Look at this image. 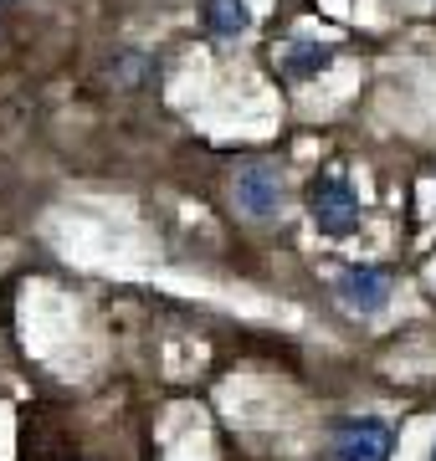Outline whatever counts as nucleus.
Listing matches in <instances>:
<instances>
[{
    "mask_svg": "<svg viewBox=\"0 0 436 461\" xmlns=\"http://www.w3.org/2000/svg\"><path fill=\"white\" fill-rule=\"evenodd\" d=\"M236 205L252 215V221H272V215H283V205H287V175H283V165H272V159H247V165L236 169Z\"/></svg>",
    "mask_w": 436,
    "mask_h": 461,
    "instance_id": "f03ea898",
    "label": "nucleus"
},
{
    "mask_svg": "<svg viewBox=\"0 0 436 461\" xmlns=\"http://www.w3.org/2000/svg\"><path fill=\"white\" fill-rule=\"evenodd\" d=\"M334 62V47H319V41H298V47H287L283 67H287V77H319L323 67Z\"/></svg>",
    "mask_w": 436,
    "mask_h": 461,
    "instance_id": "423d86ee",
    "label": "nucleus"
},
{
    "mask_svg": "<svg viewBox=\"0 0 436 461\" xmlns=\"http://www.w3.org/2000/svg\"><path fill=\"white\" fill-rule=\"evenodd\" d=\"M308 211L323 236H354L359 230V190L344 175H319L308 185Z\"/></svg>",
    "mask_w": 436,
    "mask_h": 461,
    "instance_id": "f257e3e1",
    "label": "nucleus"
},
{
    "mask_svg": "<svg viewBox=\"0 0 436 461\" xmlns=\"http://www.w3.org/2000/svg\"><path fill=\"white\" fill-rule=\"evenodd\" d=\"M339 297H344L350 308H359V313H375V308L390 303V272H380V267H344Z\"/></svg>",
    "mask_w": 436,
    "mask_h": 461,
    "instance_id": "20e7f679",
    "label": "nucleus"
},
{
    "mask_svg": "<svg viewBox=\"0 0 436 461\" xmlns=\"http://www.w3.org/2000/svg\"><path fill=\"white\" fill-rule=\"evenodd\" d=\"M431 461H436V451H431Z\"/></svg>",
    "mask_w": 436,
    "mask_h": 461,
    "instance_id": "0eeeda50",
    "label": "nucleus"
},
{
    "mask_svg": "<svg viewBox=\"0 0 436 461\" xmlns=\"http://www.w3.org/2000/svg\"><path fill=\"white\" fill-rule=\"evenodd\" d=\"M390 456V426L375 415L339 420L329 436V461H386Z\"/></svg>",
    "mask_w": 436,
    "mask_h": 461,
    "instance_id": "7ed1b4c3",
    "label": "nucleus"
},
{
    "mask_svg": "<svg viewBox=\"0 0 436 461\" xmlns=\"http://www.w3.org/2000/svg\"><path fill=\"white\" fill-rule=\"evenodd\" d=\"M205 26L216 41H236L252 32V11H247V0H205Z\"/></svg>",
    "mask_w": 436,
    "mask_h": 461,
    "instance_id": "39448f33",
    "label": "nucleus"
}]
</instances>
